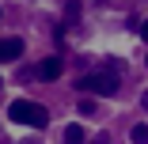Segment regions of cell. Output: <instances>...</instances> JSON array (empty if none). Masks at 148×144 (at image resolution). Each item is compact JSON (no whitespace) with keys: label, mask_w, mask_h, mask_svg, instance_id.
Wrapping results in <instances>:
<instances>
[{"label":"cell","mask_w":148,"mask_h":144,"mask_svg":"<svg viewBox=\"0 0 148 144\" xmlns=\"http://www.w3.org/2000/svg\"><path fill=\"white\" fill-rule=\"evenodd\" d=\"M133 144H148V125H133Z\"/></svg>","instance_id":"52a82bcc"},{"label":"cell","mask_w":148,"mask_h":144,"mask_svg":"<svg viewBox=\"0 0 148 144\" xmlns=\"http://www.w3.org/2000/svg\"><path fill=\"white\" fill-rule=\"evenodd\" d=\"M8 118L19 121V125H31V129H46V125H49L46 106H38V102H31V99H15V102L8 106Z\"/></svg>","instance_id":"6da1fadb"},{"label":"cell","mask_w":148,"mask_h":144,"mask_svg":"<svg viewBox=\"0 0 148 144\" xmlns=\"http://www.w3.org/2000/svg\"><path fill=\"white\" fill-rule=\"evenodd\" d=\"M76 87H80V91H95V95L110 99V95H118V76H110V72H95V76H80V80H76Z\"/></svg>","instance_id":"7a4b0ae2"},{"label":"cell","mask_w":148,"mask_h":144,"mask_svg":"<svg viewBox=\"0 0 148 144\" xmlns=\"http://www.w3.org/2000/svg\"><path fill=\"white\" fill-rule=\"evenodd\" d=\"M76 110L84 114V118H91V114H95V99H80V102H76Z\"/></svg>","instance_id":"8992f818"},{"label":"cell","mask_w":148,"mask_h":144,"mask_svg":"<svg viewBox=\"0 0 148 144\" xmlns=\"http://www.w3.org/2000/svg\"><path fill=\"white\" fill-rule=\"evenodd\" d=\"M61 57H46V61H42V68H38V76L42 80H57V76H61Z\"/></svg>","instance_id":"277c9868"},{"label":"cell","mask_w":148,"mask_h":144,"mask_svg":"<svg viewBox=\"0 0 148 144\" xmlns=\"http://www.w3.org/2000/svg\"><path fill=\"white\" fill-rule=\"evenodd\" d=\"M140 38H144V42H148V19H144V23H140Z\"/></svg>","instance_id":"30bf717a"},{"label":"cell","mask_w":148,"mask_h":144,"mask_svg":"<svg viewBox=\"0 0 148 144\" xmlns=\"http://www.w3.org/2000/svg\"><path fill=\"white\" fill-rule=\"evenodd\" d=\"M76 15H80V4H76V0H69V4H65V19H69V23H72V19H76Z\"/></svg>","instance_id":"ba28073f"},{"label":"cell","mask_w":148,"mask_h":144,"mask_svg":"<svg viewBox=\"0 0 148 144\" xmlns=\"http://www.w3.org/2000/svg\"><path fill=\"white\" fill-rule=\"evenodd\" d=\"M91 144H110V136H106V133H99V136H95Z\"/></svg>","instance_id":"9c48e42d"},{"label":"cell","mask_w":148,"mask_h":144,"mask_svg":"<svg viewBox=\"0 0 148 144\" xmlns=\"http://www.w3.org/2000/svg\"><path fill=\"white\" fill-rule=\"evenodd\" d=\"M140 106H144V110H148V91H144V95H140Z\"/></svg>","instance_id":"8fae6325"},{"label":"cell","mask_w":148,"mask_h":144,"mask_svg":"<svg viewBox=\"0 0 148 144\" xmlns=\"http://www.w3.org/2000/svg\"><path fill=\"white\" fill-rule=\"evenodd\" d=\"M84 140H87L84 125H69V129H65V144H84Z\"/></svg>","instance_id":"5b68a950"},{"label":"cell","mask_w":148,"mask_h":144,"mask_svg":"<svg viewBox=\"0 0 148 144\" xmlns=\"http://www.w3.org/2000/svg\"><path fill=\"white\" fill-rule=\"evenodd\" d=\"M23 38H4V42H0V61H19V57H23Z\"/></svg>","instance_id":"3957f363"}]
</instances>
